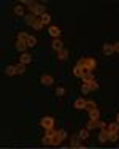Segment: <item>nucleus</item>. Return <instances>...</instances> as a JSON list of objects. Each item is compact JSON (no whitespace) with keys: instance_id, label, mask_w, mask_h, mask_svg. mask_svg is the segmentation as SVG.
Instances as JSON below:
<instances>
[{"instance_id":"c85d7f7f","label":"nucleus","mask_w":119,"mask_h":149,"mask_svg":"<svg viewBox=\"0 0 119 149\" xmlns=\"http://www.w3.org/2000/svg\"><path fill=\"white\" fill-rule=\"evenodd\" d=\"M89 87H90V91H97L100 86H99V83H97V81H92V83L89 84Z\"/></svg>"},{"instance_id":"f03ea898","label":"nucleus","mask_w":119,"mask_h":149,"mask_svg":"<svg viewBox=\"0 0 119 149\" xmlns=\"http://www.w3.org/2000/svg\"><path fill=\"white\" fill-rule=\"evenodd\" d=\"M40 125L43 127L45 130L54 129V118H51V116H45V118L40 120Z\"/></svg>"},{"instance_id":"6e6552de","label":"nucleus","mask_w":119,"mask_h":149,"mask_svg":"<svg viewBox=\"0 0 119 149\" xmlns=\"http://www.w3.org/2000/svg\"><path fill=\"white\" fill-rule=\"evenodd\" d=\"M19 62L24 63V65H27V63L32 62V56H30L29 52H22V54H21V57H19Z\"/></svg>"},{"instance_id":"f3484780","label":"nucleus","mask_w":119,"mask_h":149,"mask_svg":"<svg viewBox=\"0 0 119 149\" xmlns=\"http://www.w3.org/2000/svg\"><path fill=\"white\" fill-rule=\"evenodd\" d=\"M106 140H108V130L102 129V132H100V135H99V141H100V143H105Z\"/></svg>"},{"instance_id":"6ab92c4d","label":"nucleus","mask_w":119,"mask_h":149,"mask_svg":"<svg viewBox=\"0 0 119 149\" xmlns=\"http://www.w3.org/2000/svg\"><path fill=\"white\" fill-rule=\"evenodd\" d=\"M26 43H27V48H33V46L37 45V38L32 37V35H29V38L26 40Z\"/></svg>"},{"instance_id":"5701e85b","label":"nucleus","mask_w":119,"mask_h":149,"mask_svg":"<svg viewBox=\"0 0 119 149\" xmlns=\"http://www.w3.org/2000/svg\"><path fill=\"white\" fill-rule=\"evenodd\" d=\"M86 109H87V111H92V109H97V105H95V102H90V100H87V102H86Z\"/></svg>"},{"instance_id":"a878e982","label":"nucleus","mask_w":119,"mask_h":149,"mask_svg":"<svg viewBox=\"0 0 119 149\" xmlns=\"http://www.w3.org/2000/svg\"><path fill=\"white\" fill-rule=\"evenodd\" d=\"M15 15H17V16H22L24 15V8L21 5H16L15 6Z\"/></svg>"},{"instance_id":"aec40b11","label":"nucleus","mask_w":119,"mask_h":149,"mask_svg":"<svg viewBox=\"0 0 119 149\" xmlns=\"http://www.w3.org/2000/svg\"><path fill=\"white\" fill-rule=\"evenodd\" d=\"M16 73H17V74L26 73V65H24V63H21V62H17V65H16Z\"/></svg>"},{"instance_id":"dca6fc26","label":"nucleus","mask_w":119,"mask_h":149,"mask_svg":"<svg viewBox=\"0 0 119 149\" xmlns=\"http://www.w3.org/2000/svg\"><path fill=\"white\" fill-rule=\"evenodd\" d=\"M5 73L8 74V76H15V74H17L16 73V65H8L5 68Z\"/></svg>"},{"instance_id":"0eeeda50","label":"nucleus","mask_w":119,"mask_h":149,"mask_svg":"<svg viewBox=\"0 0 119 149\" xmlns=\"http://www.w3.org/2000/svg\"><path fill=\"white\" fill-rule=\"evenodd\" d=\"M86 98H83V97H79V98H76L75 100V108L76 109H86Z\"/></svg>"},{"instance_id":"423d86ee","label":"nucleus","mask_w":119,"mask_h":149,"mask_svg":"<svg viewBox=\"0 0 119 149\" xmlns=\"http://www.w3.org/2000/svg\"><path fill=\"white\" fill-rule=\"evenodd\" d=\"M48 32H49V35L52 38H59V37H61V29H59L57 26H49Z\"/></svg>"},{"instance_id":"ddd939ff","label":"nucleus","mask_w":119,"mask_h":149,"mask_svg":"<svg viewBox=\"0 0 119 149\" xmlns=\"http://www.w3.org/2000/svg\"><path fill=\"white\" fill-rule=\"evenodd\" d=\"M106 130L110 133H119V124L114 122V124H108L106 125Z\"/></svg>"},{"instance_id":"9b49d317","label":"nucleus","mask_w":119,"mask_h":149,"mask_svg":"<svg viewBox=\"0 0 119 149\" xmlns=\"http://www.w3.org/2000/svg\"><path fill=\"white\" fill-rule=\"evenodd\" d=\"M84 73H86V72L83 70V67L76 63L75 68H73V74H75V76H78V78H83V76H84Z\"/></svg>"},{"instance_id":"f257e3e1","label":"nucleus","mask_w":119,"mask_h":149,"mask_svg":"<svg viewBox=\"0 0 119 149\" xmlns=\"http://www.w3.org/2000/svg\"><path fill=\"white\" fill-rule=\"evenodd\" d=\"M78 65H81L86 73H92L94 70H95V67H97V62H95V59H92V57H86V59L79 60Z\"/></svg>"},{"instance_id":"393cba45","label":"nucleus","mask_w":119,"mask_h":149,"mask_svg":"<svg viewBox=\"0 0 119 149\" xmlns=\"http://www.w3.org/2000/svg\"><path fill=\"white\" fill-rule=\"evenodd\" d=\"M33 29L35 30H41V29H43V22H41V21L40 19H37V21H35V22H33Z\"/></svg>"},{"instance_id":"c756f323","label":"nucleus","mask_w":119,"mask_h":149,"mask_svg":"<svg viewBox=\"0 0 119 149\" xmlns=\"http://www.w3.org/2000/svg\"><path fill=\"white\" fill-rule=\"evenodd\" d=\"M64 94H65L64 87H57V89H56V95H59V97H62Z\"/></svg>"},{"instance_id":"4be33fe9","label":"nucleus","mask_w":119,"mask_h":149,"mask_svg":"<svg viewBox=\"0 0 119 149\" xmlns=\"http://www.w3.org/2000/svg\"><path fill=\"white\" fill-rule=\"evenodd\" d=\"M40 21L43 22V26H46V24H49V22H51V16L48 15V13H45V15L40 17Z\"/></svg>"},{"instance_id":"20e7f679","label":"nucleus","mask_w":119,"mask_h":149,"mask_svg":"<svg viewBox=\"0 0 119 149\" xmlns=\"http://www.w3.org/2000/svg\"><path fill=\"white\" fill-rule=\"evenodd\" d=\"M51 48L54 49L56 52H59V51H62V49H64V43L61 41V38H54V40H52Z\"/></svg>"},{"instance_id":"9d476101","label":"nucleus","mask_w":119,"mask_h":149,"mask_svg":"<svg viewBox=\"0 0 119 149\" xmlns=\"http://www.w3.org/2000/svg\"><path fill=\"white\" fill-rule=\"evenodd\" d=\"M16 49L19 52H26V49H27V43L26 41H22V40H16Z\"/></svg>"},{"instance_id":"1a4fd4ad","label":"nucleus","mask_w":119,"mask_h":149,"mask_svg":"<svg viewBox=\"0 0 119 149\" xmlns=\"http://www.w3.org/2000/svg\"><path fill=\"white\" fill-rule=\"evenodd\" d=\"M24 21H26V24H27V26H30V27H32V26H33V22L37 21V16L32 15V13H29V15H26V16H24Z\"/></svg>"},{"instance_id":"f8f14e48","label":"nucleus","mask_w":119,"mask_h":149,"mask_svg":"<svg viewBox=\"0 0 119 149\" xmlns=\"http://www.w3.org/2000/svg\"><path fill=\"white\" fill-rule=\"evenodd\" d=\"M103 54L105 56H111L114 54V45H103Z\"/></svg>"},{"instance_id":"7c9ffc66","label":"nucleus","mask_w":119,"mask_h":149,"mask_svg":"<svg viewBox=\"0 0 119 149\" xmlns=\"http://www.w3.org/2000/svg\"><path fill=\"white\" fill-rule=\"evenodd\" d=\"M114 52H119V41L114 43Z\"/></svg>"},{"instance_id":"4468645a","label":"nucleus","mask_w":119,"mask_h":149,"mask_svg":"<svg viewBox=\"0 0 119 149\" xmlns=\"http://www.w3.org/2000/svg\"><path fill=\"white\" fill-rule=\"evenodd\" d=\"M81 79H83V83H84V84H90L92 81H95V79H94V73H84V76H83Z\"/></svg>"},{"instance_id":"cd10ccee","label":"nucleus","mask_w":119,"mask_h":149,"mask_svg":"<svg viewBox=\"0 0 119 149\" xmlns=\"http://www.w3.org/2000/svg\"><path fill=\"white\" fill-rule=\"evenodd\" d=\"M81 91H83V94H89V92H90V87H89V84H84V83H83V86H81Z\"/></svg>"},{"instance_id":"39448f33","label":"nucleus","mask_w":119,"mask_h":149,"mask_svg":"<svg viewBox=\"0 0 119 149\" xmlns=\"http://www.w3.org/2000/svg\"><path fill=\"white\" fill-rule=\"evenodd\" d=\"M40 83L43 84V86H52L54 79H52V76H49V74H43V76L40 78Z\"/></svg>"},{"instance_id":"a211bd4d","label":"nucleus","mask_w":119,"mask_h":149,"mask_svg":"<svg viewBox=\"0 0 119 149\" xmlns=\"http://www.w3.org/2000/svg\"><path fill=\"white\" fill-rule=\"evenodd\" d=\"M67 57H68V49H65V48H64L62 51H59V52H57V59H59V60H65Z\"/></svg>"},{"instance_id":"bb28decb","label":"nucleus","mask_w":119,"mask_h":149,"mask_svg":"<svg viewBox=\"0 0 119 149\" xmlns=\"http://www.w3.org/2000/svg\"><path fill=\"white\" fill-rule=\"evenodd\" d=\"M27 38H29V33H26V32H19V33H17V40L26 41Z\"/></svg>"},{"instance_id":"2f4dec72","label":"nucleus","mask_w":119,"mask_h":149,"mask_svg":"<svg viewBox=\"0 0 119 149\" xmlns=\"http://www.w3.org/2000/svg\"><path fill=\"white\" fill-rule=\"evenodd\" d=\"M116 122H118V124H119V114H118V116H116Z\"/></svg>"},{"instance_id":"412c9836","label":"nucleus","mask_w":119,"mask_h":149,"mask_svg":"<svg viewBox=\"0 0 119 149\" xmlns=\"http://www.w3.org/2000/svg\"><path fill=\"white\" fill-rule=\"evenodd\" d=\"M78 138H79V140H87V138H89V130H87V129H83L81 132H79Z\"/></svg>"},{"instance_id":"2eb2a0df","label":"nucleus","mask_w":119,"mask_h":149,"mask_svg":"<svg viewBox=\"0 0 119 149\" xmlns=\"http://www.w3.org/2000/svg\"><path fill=\"white\" fill-rule=\"evenodd\" d=\"M89 119H90V120H99V119H100L99 109H92V111H89Z\"/></svg>"},{"instance_id":"b1692460","label":"nucleus","mask_w":119,"mask_h":149,"mask_svg":"<svg viewBox=\"0 0 119 149\" xmlns=\"http://www.w3.org/2000/svg\"><path fill=\"white\" fill-rule=\"evenodd\" d=\"M54 135H56V133H54ZM43 144H46V146L52 144V136H49V135H45V136H43Z\"/></svg>"},{"instance_id":"7ed1b4c3","label":"nucleus","mask_w":119,"mask_h":149,"mask_svg":"<svg viewBox=\"0 0 119 149\" xmlns=\"http://www.w3.org/2000/svg\"><path fill=\"white\" fill-rule=\"evenodd\" d=\"M67 138V133H65V130H57L56 132V135L52 136V146H57V144L62 143V140H65Z\"/></svg>"}]
</instances>
